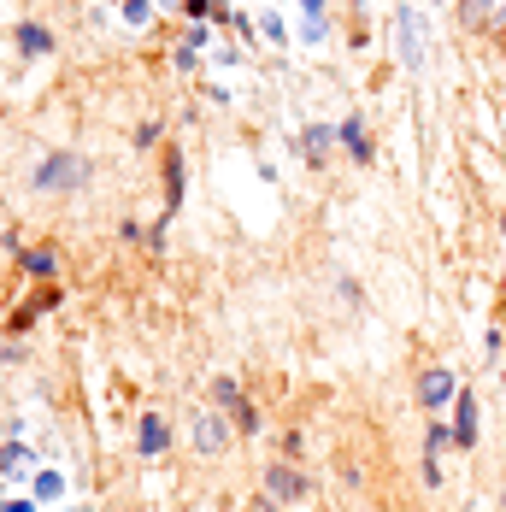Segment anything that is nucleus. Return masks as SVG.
I'll return each mask as SVG.
<instances>
[{"label":"nucleus","instance_id":"39448f33","mask_svg":"<svg viewBox=\"0 0 506 512\" xmlns=\"http://www.w3.org/2000/svg\"><path fill=\"white\" fill-rule=\"evenodd\" d=\"M454 448H477V395L465 383L454 395Z\"/></svg>","mask_w":506,"mask_h":512},{"label":"nucleus","instance_id":"f03ea898","mask_svg":"<svg viewBox=\"0 0 506 512\" xmlns=\"http://www.w3.org/2000/svg\"><path fill=\"white\" fill-rule=\"evenodd\" d=\"M395 53H401L406 71H424V18H418L412 6L395 12Z\"/></svg>","mask_w":506,"mask_h":512},{"label":"nucleus","instance_id":"4be33fe9","mask_svg":"<svg viewBox=\"0 0 506 512\" xmlns=\"http://www.w3.org/2000/svg\"><path fill=\"white\" fill-rule=\"evenodd\" d=\"M501 236H506V218H501Z\"/></svg>","mask_w":506,"mask_h":512},{"label":"nucleus","instance_id":"4468645a","mask_svg":"<svg viewBox=\"0 0 506 512\" xmlns=\"http://www.w3.org/2000/svg\"><path fill=\"white\" fill-rule=\"evenodd\" d=\"M454 442V424H442V418H430V430H424V454H442Z\"/></svg>","mask_w":506,"mask_h":512},{"label":"nucleus","instance_id":"2eb2a0df","mask_svg":"<svg viewBox=\"0 0 506 512\" xmlns=\"http://www.w3.org/2000/svg\"><path fill=\"white\" fill-rule=\"evenodd\" d=\"M212 401H218V407H242V389H236V383H230V377H212Z\"/></svg>","mask_w":506,"mask_h":512},{"label":"nucleus","instance_id":"1a4fd4ad","mask_svg":"<svg viewBox=\"0 0 506 512\" xmlns=\"http://www.w3.org/2000/svg\"><path fill=\"white\" fill-rule=\"evenodd\" d=\"M195 448H201V454H218V448H224V418H218V412H201V418H195Z\"/></svg>","mask_w":506,"mask_h":512},{"label":"nucleus","instance_id":"6e6552de","mask_svg":"<svg viewBox=\"0 0 506 512\" xmlns=\"http://www.w3.org/2000/svg\"><path fill=\"white\" fill-rule=\"evenodd\" d=\"M136 442H142V454H148V460H159V454L171 448V424L148 412V418H142V430H136Z\"/></svg>","mask_w":506,"mask_h":512},{"label":"nucleus","instance_id":"ddd939ff","mask_svg":"<svg viewBox=\"0 0 506 512\" xmlns=\"http://www.w3.org/2000/svg\"><path fill=\"white\" fill-rule=\"evenodd\" d=\"M330 148H336V130H324V124H312V130L301 136V154L312 159V165H318V159L330 154Z\"/></svg>","mask_w":506,"mask_h":512},{"label":"nucleus","instance_id":"a211bd4d","mask_svg":"<svg viewBox=\"0 0 506 512\" xmlns=\"http://www.w3.org/2000/svg\"><path fill=\"white\" fill-rule=\"evenodd\" d=\"M189 6V18H212V0H183Z\"/></svg>","mask_w":506,"mask_h":512},{"label":"nucleus","instance_id":"f257e3e1","mask_svg":"<svg viewBox=\"0 0 506 512\" xmlns=\"http://www.w3.org/2000/svg\"><path fill=\"white\" fill-rule=\"evenodd\" d=\"M83 183H89V159L83 154H48L30 177V189H42V195H65V189H83Z\"/></svg>","mask_w":506,"mask_h":512},{"label":"nucleus","instance_id":"aec40b11","mask_svg":"<svg viewBox=\"0 0 506 512\" xmlns=\"http://www.w3.org/2000/svg\"><path fill=\"white\" fill-rule=\"evenodd\" d=\"M253 512H277V507H271V501H259V507H253Z\"/></svg>","mask_w":506,"mask_h":512},{"label":"nucleus","instance_id":"423d86ee","mask_svg":"<svg viewBox=\"0 0 506 512\" xmlns=\"http://www.w3.org/2000/svg\"><path fill=\"white\" fill-rule=\"evenodd\" d=\"M265 489H271L277 501H301V495H312V483H306L295 465H271V471H265Z\"/></svg>","mask_w":506,"mask_h":512},{"label":"nucleus","instance_id":"0eeeda50","mask_svg":"<svg viewBox=\"0 0 506 512\" xmlns=\"http://www.w3.org/2000/svg\"><path fill=\"white\" fill-rule=\"evenodd\" d=\"M183 206V154H177V142L165 148V224H171V212Z\"/></svg>","mask_w":506,"mask_h":512},{"label":"nucleus","instance_id":"20e7f679","mask_svg":"<svg viewBox=\"0 0 506 512\" xmlns=\"http://www.w3.org/2000/svg\"><path fill=\"white\" fill-rule=\"evenodd\" d=\"M336 148H342L348 159H359V165H371V154H377V148H371V130H365V118H359V112L336 124Z\"/></svg>","mask_w":506,"mask_h":512},{"label":"nucleus","instance_id":"dca6fc26","mask_svg":"<svg viewBox=\"0 0 506 512\" xmlns=\"http://www.w3.org/2000/svg\"><path fill=\"white\" fill-rule=\"evenodd\" d=\"M24 465H30L24 448H6V454H0V477H24Z\"/></svg>","mask_w":506,"mask_h":512},{"label":"nucleus","instance_id":"7ed1b4c3","mask_svg":"<svg viewBox=\"0 0 506 512\" xmlns=\"http://www.w3.org/2000/svg\"><path fill=\"white\" fill-rule=\"evenodd\" d=\"M459 395V383H454V371H448V365H430V371H424V377H418V407H448V401H454Z\"/></svg>","mask_w":506,"mask_h":512},{"label":"nucleus","instance_id":"412c9836","mask_svg":"<svg viewBox=\"0 0 506 512\" xmlns=\"http://www.w3.org/2000/svg\"><path fill=\"white\" fill-rule=\"evenodd\" d=\"M501 53H506V24H501Z\"/></svg>","mask_w":506,"mask_h":512},{"label":"nucleus","instance_id":"f3484780","mask_svg":"<svg viewBox=\"0 0 506 512\" xmlns=\"http://www.w3.org/2000/svg\"><path fill=\"white\" fill-rule=\"evenodd\" d=\"M236 430H242V436H253V430H259V412H253L248 401H242V407H236Z\"/></svg>","mask_w":506,"mask_h":512},{"label":"nucleus","instance_id":"9d476101","mask_svg":"<svg viewBox=\"0 0 506 512\" xmlns=\"http://www.w3.org/2000/svg\"><path fill=\"white\" fill-rule=\"evenodd\" d=\"M53 271H59V254H53V248H24V277L53 283Z\"/></svg>","mask_w":506,"mask_h":512},{"label":"nucleus","instance_id":"6ab92c4d","mask_svg":"<svg viewBox=\"0 0 506 512\" xmlns=\"http://www.w3.org/2000/svg\"><path fill=\"white\" fill-rule=\"evenodd\" d=\"M6 512H36V507H24V501H12V507H6Z\"/></svg>","mask_w":506,"mask_h":512},{"label":"nucleus","instance_id":"f8f14e48","mask_svg":"<svg viewBox=\"0 0 506 512\" xmlns=\"http://www.w3.org/2000/svg\"><path fill=\"white\" fill-rule=\"evenodd\" d=\"M495 12H501V0H459V24L465 30H483Z\"/></svg>","mask_w":506,"mask_h":512},{"label":"nucleus","instance_id":"5701e85b","mask_svg":"<svg viewBox=\"0 0 506 512\" xmlns=\"http://www.w3.org/2000/svg\"><path fill=\"white\" fill-rule=\"evenodd\" d=\"M501 512H506V495H501Z\"/></svg>","mask_w":506,"mask_h":512},{"label":"nucleus","instance_id":"9b49d317","mask_svg":"<svg viewBox=\"0 0 506 512\" xmlns=\"http://www.w3.org/2000/svg\"><path fill=\"white\" fill-rule=\"evenodd\" d=\"M18 53L24 59H42V53H53V36L42 24H18Z\"/></svg>","mask_w":506,"mask_h":512}]
</instances>
